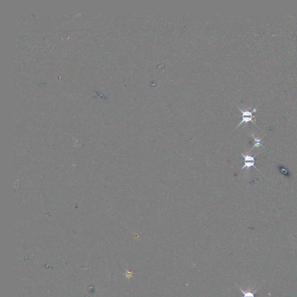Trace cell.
<instances>
[{
  "label": "cell",
  "instance_id": "6da1fadb",
  "mask_svg": "<svg viewBox=\"0 0 297 297\" xmlns=\"http://www.w3.org/2000/svg\"><path fill=\"white\" fill-rule=\"evenodd\" d=\"M237 108L240 110L241 113L242 114V121L240 122L238 124V126H237V127H236V128H237L238 127L240 126L241 124H242L243 123H247L248 122H253L255 126L256 124L255 123V122H254L252 120V118L254 117V116H253V113H255L256 112L257 110V106H256L254 108L252 109V110H250V109H251V108H250L249 109H242L240 108H239V106H237Z\"/></svg>",
  "mask_w": 297,
  "mask_h": 297
},
{
  "label": "cell",
  "instance_id": "7a4b0ae2",
  "mask_svg": "<svg viewBox=\"0 0 297 297\" xmlns=\"http://www.w3.org/2000/svg\"><path fill=\"white\" fill-rule=\"evenodd\" d=\"M242 156L244 157V164L243 167L242 168V170H243L244 168H246V169H247V170H248L250 168L253 167L255 168L256 170L260 171L259 170H258V168L256 167V166L255 165V162H256V161H255V157L257 155H255L254 156H252L250 155H244L243 153H242Z\"/></svg>",
  "mask_w": 297,
  "mask_h": 297
},
{
  "label": "cell",
  "instance_id": "3957f363",
  "mask_svg": "<svg viewBox=\"0 0 297 297\" xmlns=\"http://www.w3.org/2000/svg\"><path fill=\"white\" fill-rule=\"evenodd\" d=\"M239 289L240 290L242 291V293H243L244 294V297H254V294H255V293H256L258 291V290L260 289V288L256 290L255 291H254L253 292H252L250 290H244L243 289H242V287H239Z\"/></svg>",
  "mask_w": 297,
  "mask_h": 297
},
{
  "label": "cell",
  "instance_id": "277c9868",
  "mask_svg": "<svg viewBox=\"0 0 297 297\" xmlns=\"http://www.w3.org/2000/svg\"><path fill=\"white\" fill-rule=\"evenodd\" d=\"M252 137L254 138V146L252 147L251 149H253L254 148H258V147H262V143H263V141H262V139L263 138H256V137L254 136V135H252Z\"/></svg>",
  "mask_w": 297,
  "mask_h": 297
}]
</instances>
